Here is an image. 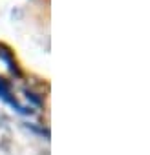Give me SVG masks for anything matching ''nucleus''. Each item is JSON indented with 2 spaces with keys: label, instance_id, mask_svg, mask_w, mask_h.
<instances>
[{
  "label": "nucleus",
  "instance_id": "nucleus-1",
  "mask_svg": "<svg viewBox=\"0 0 150 155\" xmlns=\"http://www.w3.org/2000/svg\"><path fill=\"white\" fill-rule=\"evenodd\" d=\"M11 95V91H9V82L8 81H4V79H0V97H2V99H6L11 106H15L19 111H22V113H31V110H26V108H22L13 97H9Z\"/></svg>",
  "mask_w": 150,
  "mask_h": 155
}]
</instances>
